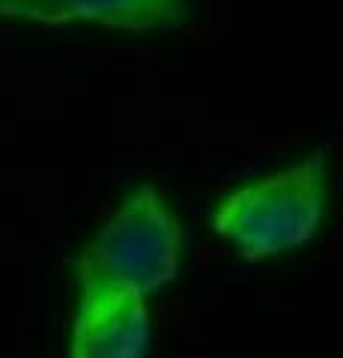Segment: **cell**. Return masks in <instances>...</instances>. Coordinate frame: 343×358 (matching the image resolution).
I'll return each mask as SVG.
<instances>
[{"mask_svg":"<svg viewBox=\"0 0 343 358\" xmlns=\"http://www.w3.org/2000/svg\"><path fill=\"white\" fill-rule=\"evenodd\" d=\"M0 18L147 33L185 24V0H0Z\"/></svg>","mask_w":343,"mask_h":358,"instance_id":"4","label":"cell"},{"mask_svg":"<svg viewBox=\"0 0 343 358\" xmlns=\"http://www.w3.org/2000/svg\"><path fill=\"white\" fill-rule=\"evenodd\" d=\"M156 320L147 296L126 289H75L66 358H152Z\"/></svg>","mask_w":343,"mask_h":358,"instance_id":"3","label":"cell"},{"mask_svg":"<svg viewBox=\"0 0 343 358\" xmlns=\"http://www.w3.org/2000/svg\"><path fill=\"white\" fill-rule=\"evenodd\" d=\"M335 185L326 150L224 188L206 212L209 233L245 266L307 251L331 224Z\"/></svg>","mask_w":343,"mask_h":358,"instance_id":"1","label":"cell"},{"mask_svg":"<svg viewBox=\"0 0 343 358\" xmlns=\"http://www.w3.org/2000/svg\"><path fill=\"white\" fill-rule=\"evenodd\" d=\"M188 224L161 185L131 182L69 257L72 289H126L152 299L182 278Z\"/></svg>","mask_w":343,"mask_h":358,"instance_id":"2","label":"cell"}]
</instances>
